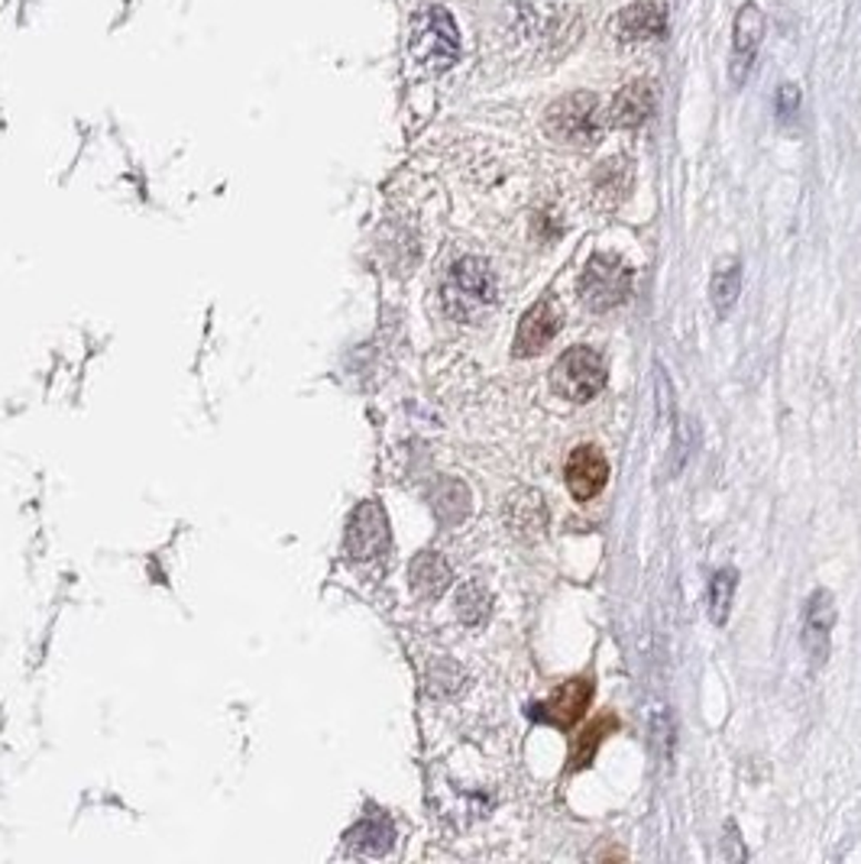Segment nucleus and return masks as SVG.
<instances>
[{"mask_svg": "<svg viewBox=\"0 0 861 864\" xmlns=\"http://www.w3.org/2000/svg\"><path fill=\"white\" fill-rule=\"evenodd\" d=\"M496 299H499V285L486 260L467 257L450 269L444 285V304L454 318L474 321L483 311H489Z\"/></svg>", "mask_w": 861, "mask_h": 864, "instance_id": "f257e3e1", "label": "nucleus"}, {"mask_svg": "<svg viewBox=\"0 0 861 864\" xmlns=\"http://www.w3.org/2000/svg\"><path fill=\"white\" fill-rule=\"evenodd\" d=\"M412 55L430 72H444L460 55V33L444 7H425L412 20Z\"/></svg>", "mask_w": 861, "mask_h": 864, "instance_id": "f03ea898", "label": "nucleus"}, {"mask_svg": "<svg viewBox=\"0 0 861 864\" xmlns=\"http://www.w3.org/2000/svg\"><path fill=\"white\" fill-rule=\"evenodd\" d=\"M632 295V266L615 253H597L580 275V299L593 311H612Z\"/></svg>", "mask_w": 861, "mask_h": 864, "instance_id": "7ed1b4c3", "label": "nucleus"}, {"mask_svg": "<svg viewBox=\"0 0 861 864\" xmlns=\"http://www.w3.org/2000/svg\"><path fill=\"white\" fill-rule=\"evenodd\" d=\"M548 133L570 146H593L603 136V107L593 94H567L548 111Z\"/></svg>", "mask_w": 861, "mask_h": 864, "instance_id": "20e7f679", "label": "nucleus"}, {"mask_svg": "<svg viewBox=\"0 0 861 864\" xmlns=\"http://www.w3.org/2000/svg\"><path fill=\"white\" fill-rule=\"evenodd\" d=\"M605 386V360L593 346L567 350L554 366V392L570 402H593Z\"/></svg>", "mask_w": 861, "mask_h": 864, "instance_id": "39448f33", "label": "nucleus"}, {"mask_svg": "<svg viewBox=\"0 0 861 864\" xmlns=\"http://www.w3.org/2000/svg\"><path fill=\"white\" fill-rule=\"evenodd\" d=\"M590 699H593V680L590 677H573V680L560 684L544 702H538L535 716L541 722L558 726V729H570V726H577L583 719V712L590 709Z\"/></svg>", "mask_w": 861, "mask_h": 864, "instance_id": "423d86ee", "label": "nucleus"}, {"mask_svg": "<svg viewBox=\"0 0 861 864\" xmlns=\"http://www.w3.org/2000/svg\"><path fill=\"white\" fill-rule=\"evenodd\" d=\"M560 304L554 299H541L531 304V311L521 318L516 334V356H538L544 346L558 337L560 331Z\"/></svg>", "mask_w": 861, "mask_h": 864, "instance_id": "0eeeda50", "label": "nucleus"}, {"mask_svg": "<svg viewBox=\"0 0 861 864\" xmlns=\"http://www.w3.org/2000/svg\"><path fill=\"white\" fill-rule=\"evenodd\" d=\"M605 479H609V464L597 447H577L567 457V486L577 502H590L593 496H600Z\"/></svg>", "mask_w": 861, "mask_h": 864, "instance_id": "6e6552de", "label": "nucleus"}, {"mask_svg": "<svg viewBox=\"0 0 861 864\" xmlns=\"http://www.w3.org/2000/svg\"><path fill=\"white\" fill-rule=\"evenodd\" d=\"M664 30H667V7L661 0H635L615 20V33L632 43L657 40L664 37Z\"/></svg>", "mask_w": 861, "mask_h": 864, "instance_id": "1a4fd4ad", "label": "nucleus"}, {"mask_svg": "<svg viewBox=\"0 0 861 864\" xmlns=\"http://www.w3.org/2000/svg\"><path fill=\"white\" fill-rule=\"evenodd\" d=\"M832 628H836V605H832V596L826 590H819L817 596L807 603V618H803V645L817 664L829 657Z\"/></svg>", "mask_w": 861, "mask_h": 864, "instance_id": "9d476101", "label": "nucleus"}, {"mask_svg": "<svg viewBox=\"0 0 861 864\" xmlns=\"http://www.w3.org/2000/svg\"><path fill=\"white\" fill-rule=\"evenodd\" d=\"M761 37H765V17H761V10L755 3H745L738 20H735V82H741V75L748 72V65H751V59H755V52L761 45Z\"/></svg>", "mask_w": 861, "mask_h": 864, "instance_id": "9b49d317", "label": "nucleus"}, {"mask_svg": "<svg viewBox=\"0 0 861 864\" xmlns=\"http://www.w3.org/2000/svg\"><path fill=\"white\" fill-rule=\"evenodd\" d=\"M651 107H654V87L647 82H632L625 91H619L615 104H612V124L615 127H642L647 117H651Z\"/></svg>", "mask_w": 861, "mask_h": 864, "instance_id": "f8f14e48", "label": "nucleus"}, {"mask_svg": "<svg viewBox=\"0 0 861 864\" xmlns=\"http://www.w3.org/2000/svg\"><path fill=\"white\" fill-rule=\"evenodd\" d=\"M386 538L388 531L383 512L376 506H363L350 528V548L356 551V558H373L386 544Z\"/></svg>", "mask_w": 861, "mask_h": 864, "instance_id": "ddd939ff", "label": "nucleus"}, {"mask_svg": "<svg viewBox=\"0 0 861 864\" xmlns=\"http://www.w3.org/2000/svg\"><path fill=\"white\" fill-rule=\"evenodd\" d=\"M593 191H597V201H600L603 208H615V205L632 191V166H629L625 159L605 163L603 169L597 173Z\"/></svg>", "mask_w": 861, "mask_h": 864, "instance_id": "4468645a", "label": "nucleus"}, {"mask_svg": "<svg viewBox=\"0 0 861 864\" xmlns=\"http://www.w3.org/2000/svg\"><path fill=\"white\" fill-rule=\"evenodd\" d=\"M615 729H619V719H615V716H600V719H593L583 732L577 735V741H573L570 771H583V768H590L593 758H597V748L603 745L605 735L615 732Z\"/></svg>", "mask_w": 861, "mask_h": 864, "instance_id": "2eb2a0df", "label": "nucleus"}, {"mask_svg": "<svg viewBox=\"0 0 861 864\" xmlns=\"http://www.w3.org/2000/svg\"><path fill=\"white\" fill-rule=\"evenodd\" d=\"M412 580H415L418 596H440L444 586H447V580H450V570H447V563L440 561L437 554H425V558H418L415 566H412Z\"/></svg>", "mask_w": 861, "mask_h": 864, "instance_id": "dca6fc26", "label": "nucleus"}, {"mask_svg": "<svg viewBox=\"0 0 861 864\" xmlns=\"http://www.w3.org/2000/svg\"><path fill=\"white\" fill-rule=\"evenodd\" d=\"M735 586H738V573H735V570H719V573L709 580V615H713L716 625H726V618H729Z\"/></svg>", "mask_w": 861, "mask_h": 864, "instance_id": "f3484780", "label": "nucleus"}, {"mask_svg": "<svg viewBox=\"0 0 861 864\" xmlns=\"http://www.w3.org/2000/svg\"><path fill=\"white\" fill-rule=\"evenodd\" d=\"M738 285H741V272H738V262H726L716 269L713 275V285H709V295H713V304L719 314H729V308L738 299Z\"/></svg>", "mask_w": 861, "mask_h": 864, "instance_id": "a211bd4d", "label": "nucleus"}, {"mask_svg": "<svg viewBox=\"0 0 861 864\" xmlns=\"http://www.w3.org/2000/svg\"><path fill=\"white\" fill-rule=\"evenodd\" d=\"M486 615H489L486 593H483L479 586H467V590L460 593V618H464L467 625H483Z\"/></svg>", "mask_w": 861, "mask_h": 864, "instance_id": "6ab92c4d", "label": "nucleus"}]
</instances>
